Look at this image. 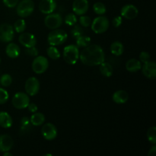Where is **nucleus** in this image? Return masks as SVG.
<instances>
[{"label":"nucleus","instance_id":"obj_40","mask_svg":"<svg viewBox=\"0 0 156 156\" xmlns=\"http://www.w3.org/2000/svg\"><path fill=\"white\" fill-rule=\"evenodd\" d=\"M27 108H28L29 111L31 113H35L37 111V106L34 103H29Z\"/></svg>","mask_w":156,"mask_h":156},{"label":"nucleus","instance_id":"obj_7","mask_svg":"<svg viewBox=\"0 0 156 156\" xmlns=\"http://www.w3.org/2000/svg\"><path fill=\"white\" fill-rule=\"evenodd\" d=\"M48 59L43 56H37L32 62V69L37 74H42L45 73L48 69Z\"/></svg>","mask_w":156,"mask_h":156},{"label":"nucleus","instance_id":"obj_24","mask_svg":"<svg viewBox=\"0 0 156 156\" xmlns=\"http://www.w3.org/2000/svg\"><path fill=\"white\" fill-rule=\"evenodd\" d=\"M111 51L112 54L115 55V56H120V55L123 54V51H124V47L121 43L119 42V41H115V42L111 44Z\"/></svg>","mask_w":156,"mask_h":156},{"label":"nucleus","instance_id":"obj_19","mask_svg":"<svg viewBox=\"0 0 156 156\" xmlns=\"http://www.w3.org/2000/svg\"><path fill=\"white\" fill-rule=\"evenodd\" d=\"M5 53L9 57L12 58V59H15V58H17L19 56L20 53H21V50H20V47L16 44L10 43L6 47Z\"/></svg>","mask_w":156,"mask_h":156},{"label":"nucleus","instance_id":"obj_20","mask_svg":"<svg viewBox=\"0 0 156 156\" xmlns=\"http://www.w3.org/2000/svg\"><path fill=\"white\" fill-rule=\"evenodd\" d=\"M142 64L140 60L136 59H130L126 62V69L129 73H136L141 69Z\"/></svg>","mask_w":156,"mask_h":156},{"label":"nucleus","instance_id":"obj_33","mask_svg":"<svg viewBox=\"0 0 156 156\" xmlns=\"http://www.w3.org/2000/svg\"><path fill=\"white\" fill-rule=\"evenodd\" d=\"M65 23L69 26L75 25L77 23V18L76 16V14H68L65 18Z\"/></svg>","mask_w":156,"mask_h":156},{"label":"nucleus","instance_id":"obj_1","mask_svg":"<svg viewBox=\"0 0 156 156\" xmlns=\"http://www.w3.org/2000/svg\"><path fill=\"white\" fill-rule=\"evenodd\" d=\"M79 59L85 65L94 66H99L105 62V54L101 47L97 44H93L85 47L79 55Z\"/></svg>","mask_w":156,"mask_h":156},{"label":"nucleus","instance_id":"obj_17","mask_svg":"<svg viewBox=\"0 0 156 156\" xmlns=\"http://www.w3.org/2000/svg\"><path fill=\"white\" fill-rule=\"evenodd\" d=\"M13 144V140L9 135L4 134L0 136V152H5L11 150Z\"/></svg>","mask_w":156,"mask_h":156},{"label":"nucleus","instance_id":"obj_13","mask_svg":"<svg viewBox=\"0 0 156 156\" xmlns=\"http://www.w3.org/2000/svg\"><path fill=\"white\" fill-rule=\"evenodd\" d=\"M88 0H75L73 3V10L76 15H83L88 10Z\"/></svg>","mask_w":156,"mask_h":156},{"label":"nucleus","instance_id":"obj_12","mask_svg":"<svg viewBox=\"0 0 156 156\" xmlns=\"http://www.w3.org/2000/svg\"><path fill=\"white\" fill-rule=\"evenodd\" d=\"M144 65L142 66L143 74L147 79H155L156 78V64L153 61H150L143 63Z\"/></svg>","mask_w":156,"mask_h":156},{"label":"nucleus","instance_id":"obj_41","mask_svg":"<svg viewBox=\"0 0 156 156\" xmlns=\"http://www.w3.org/2000/svg\"><path fill=\"white\" fill-rule=\"evenodd\" d=\"M156 154V146L155 144H154V146H152L150 149V150L149 151V153H148V156H155Z\"/></svg>","mask_w":156,"mask_h":156},{"label":"nucleus","instance_id":"obj_32","mask_svg":"<svg viewBox=\"0 0 156 156\" xmlns=\"http://www.w3.org/2000/svg\"><path fill=\"white\" fill-rule=\"evenodd\" d=\"M12 78L10 75L9 74H4L1 76L0 78V83L2 86L4 87H9V85L12 84Z\"/></svg>","mask_w":156,"mask_h":156},{"label":"nucleus","instance_id":"obj_36","mask_svg":"<svg viewBox=\"0 0 156 156\" xmlns=\"http://www.w3.org/2000/svg\"><path fill=\"white\" fill-rule=\"evenodd\" d=\"M150 54H149L148 52L146 51H143L141 52V53L140 54V62L145 63V62H147L150 60Z\"/></svg>","mask_w":156,"mask_h":156},{"label":"nucleus","instance_id":"obj_43","mask_svg":"<svg viewBox=\"0 0 156 156\" xmlns=\"http://www.w3.org/2000/svg\"><path fill=\"white\" fill-rule=\"evenodd\" d=\"M0 62H1V59H0Z\"/></svg>","mask_w":156,"mask_h":156},{"label":"nucleus","instance_id":"obj_38","mask_svg":"<svg viewBox=\"0 0 156 156\" xmlns=\"http://www.w3.org/2000/svg\"><path fill=\"white\" fill-rule=\"evenodd\" d=\"M3 3L8 8H15L18 5V0H2Z\"/></svg>","mask_w":156,"mask_h":156},{"label":"nucleus","instance_id":"obj_23","mask_svg":"<svg viewBox=\"0 0 156 156\" xmlns=\"http://www.w3.org/2000/svg\"><path fill=\"white\" fill-rule=\"evenodd\" d=\"M100 72L105 77H111L113 75L114 73V69L113 66L108 62H103L102 63H101L100 65Z\"/></svg>","mask_w":156,"mask_h":156},{"label":"nucleus","instance_id":"obj_26","mask_svg":"<svg viewBox=\"0 0 156 156\" xmlns=\"http://www.w3.org/2000/svg\"><path fill=\"white\" fill-rule=\"evenodd\" d=\"M47 55L52 59H58L60 57V53L55 46H50L47 50Z\"/></svg>","mask_w":156,"mask_h":156},{"label":"nucleus","instance_id":"obj_25","mask_svg":"<svg viewBox=\"0 0 156 156\" xmlns=\"http://www.w3.org/2000/svg\"><path fill=\"white\" fill-rule=\"evenodd\" d=\"M90 42H91V38L85 35H82V36L76 38V46L78 47H86L88 45H90Z\"/></svg>","mask_w":156,"mask_h":156},{"label":"nucleus","instance_id":"obj_39","mask_svg":"<svg viewBox=\"0 0 156 156\" xmlns=\"http://www.w3.org/2000/svg\"><path fill=\"white\" fill-rule=\"evenodd\" d=\"M122 24V18L120 16L115 17L113 19V25L115 27H119Z\"/></svg>","mask_w":156,"mask_h":156},{"label":"nucleus","instance_id":"obj_6","mask_svg":"<svg viewBox=\"0 0 156 156\" xmlns=\"http://www.w3.org/2000/svg\"><path fill=\"white\" fill-rule=\"evenodd\" d=\"M12 105L16 109H24L27 108L30 103V98L27 93L18 92L12 98Z\"/></svg>","mask_w":156,"mask_h":156},{"label":"nucleus","instance_id":"obj_28","mask_svg":"<svg viewBox=\"0 0 156 156\" xmlns=\"http://www.w3.org/2000/svg\"><path fill=\"white\" fill-rule=\"evenodd\" d=\"M30 129V119L27 117H24L21 120V132L25 133L28 132Z\"/></svg>","mask_w":156,"mask_h":156},{"label":"nucleus","instance_id":"obj_8","mask_svg":"<svg viewBox=\"0 0 156 156\" xmlns=\"http://www.w3.org/2000/svg\"><path fill=\"white\" fill-rule=\"evenodd\" d=\"M62 24V18L59 14H49L44 19V24L46 27L52 30L59 28Z\"/></svg>","mask_w":156,"mask_h":156},{"label":"nucleus","instance_id":"obj_37","mask_svg":"<svg viewBox=\"0 0 156 156\" xmlns=\"http://www.w3.org/2000/svg\"><path fill=\"white\" fill-rule=\"evenodd\" d=\"M25 53L27 55L30 56H37L38 55V50L35 47H28V48H26L24 50Z\"/></svg>","mask_w":156,"mask_h":156},{"label":"nucleus","instance_id":"obj_30","mask_svg":"<svg viewBox=\"0 0 156 156\" xmlns=\"http://www.w3.org/2000/svg\"><path fill=\"white\" fill-rule=\"evenodd\" d=\"M93 9H94V12L99 15H104V14L106 13L107 11L105 4H103L102 2L94 3V5H93Z\"/></svg>","mask_w":156,"mask_h":156},{"label":"nucleus","instance_id":"obj_9","mask_svg":"<svg viewBox=\"0 0 156 156\" xmlns=\"http://www.w3.org/2000/svg\"><path fill=\"white\" fill-rule=\"evenodd\" d=\"M15 32L11 24H2L0 25V41L3 43H9L14 39Z\"/></svg>","mask_w":156,"mask_h":156},{"label":"nucleus","instance_id":"obj_22","mask_svg":"<svg viewBox=\"0 0 156 156\" xmlns=\"http://www.w3.org/2000/svg\"><path fill=\"white\" fill-rule=\"evenodd\" d=\"M45 121V116L42 113H34L30 117V122L33 126H38L42 125Z\"/></svg>","mask_w":156,"mask_h":156},{"label":"nucleus","instance_id":"obj_31","mask_svg":"<svg viewBox=\"0 0 156 156\" xmlns=\"http://www.w3.org/2000/svg\"><path fill=\"white\" fill-rule=\"evenodd\" d=\"M147 138L148 140L152 144H155L156 143V127L155 126H152L148 129L147 132Z\"/></svg>","mask_w":156,"mask_h":156},{"label":"nucleus","instance_id":"obj_42","mask_svg":"<svg viewBox=\"0 0 156 156\" xmlns=\"http://www.w3.org/2000/svg\"><path fill=\"white\" fill-rule=\"evenodd\" d=\"M3 156H12V154L9 152V151H8V152H3Z\"/></svg>","mask_w":156,"mask_h":156},{"label":"nucleus","instance_id":"obj_15","mask_svg":"<svg viewBox=\"0 0 156 156\" xmlns=\"http://www.w3.org/2000/svg\"><path fill=\"white\" fill-rule=\"evenodd\" d=\"M56 9V2L55 0H41L39 3V10L45 15L53 13Z\"/></svg>","mask_w":156,"mask_h":156},{"label":"nucleus","instance_id":"obj_29","mask_svg":"<svg viewBox=\"0 0 156 156\" xmlns=\"http://www.w3.org/2000/svg\"><path fill=\"white\" fill-rule=\"evenodd\" d=\"M84 30H83V27H82L81 25L79 24H75L74 27L71 30V34H72V36H73V38L76 39L78 38L79 37L82 36V35H84Z\"/></svg>","mask_w":156,"mask_h":156},{"label":"nucleus","instance_id":"obj_16","mask_svg":"<svg viewBox=\"0 0 156 156\" xmlns=\"http://www.w3.org/2000/svg\"><path fill=\"white\" fill-rule=\"evenodd\" d=\"M139 14V10L135 5L131 4L126 5L121 9V16L126 19H133L136 18Z\"/></svg>","mask_w":156,"mask_h":156},{"label":"nucleus","instance_id":"obj_27","mask_svg":"<svg viewBox=\"0 0 156 156\" xmlns=\"http://www.w3.org/2000/svg\"><path fill=\"white\" fill-rule=\"evenodd\" d=\"M14 30L17 33H23L26 28V23L24 19H18L14 24Z\"/></svg>","mask_w":156,"mask_h":156},{"label":"nucleus","instance_id":"obj_34","mask_svg":"<svg viewBox=\"0 0 156 156\" xmlns=\"http://www.w3.org/2000/svg\"><path fill=\"white\" fill-rule=\"evenodd\" d=\"M9 100V93L6 90L0 88V105H3Z\"/></svg>","mask_w":156,"mask_h":156},{"label":"nucleus","instance_id":"obj_18","mask_svg":"<svg viewBox=\"0 0 156 156\" xmlns=\"http://www.w3.org/2000/svg\"><path fill=\"white\" fill-rule=\"evenodd\" d=\"M129 98L128 93L124 90H118L113 94L112 99L117 104L126 103Z\"/></svg>","mask_w":156,"mask_h":156},{"label":"nucleus","instance_id":"obj_14","mask_svg":"<svg viewBox=\"0 0 156 156\" xmlns=\"http://www.w3.org/2000/svg\"><path fill=\"white\" fill-rule=\"evenodd\" d=\"M18 41L25 48L35 47L37 44L36 37L30 33H21L18 37Z\"/></svg>","mask_w":156,"mask_h":156},{"label":"nucleus","instance_id":"obj_5","mask_svg":"<svg viewBox=\"0 0 156 156\" xmlns=\"http://www.w3.org/2000/svg\"><path fill=\"white\" fill-rule=\"evenodd\" d=\"M91 29L95 34H102L109 27V20L105 16H98L91 22Z\"/></svg>","mask_w":156,"mask_h":156},{"label":"nucleus","instance_id":"obj_10","mask_svg":"<svg viewBox=\"0 0 156 156\" xmlns=\"http://www.w3.org/2000/svg\"><path fill=\"white\" fill-rule=\"evenodd\" d=\"M40 82L35 77H30L25 82V91L28 95L34 96L39 92Z\"/></svg>","mask_w":156,"mask_h":156},{"label":"nucleus","instance_id":"obj_4","mask_svg":"<svg viewBox=\"0 0 156 156\" xmlns=\"http://www.w3.org/2000/svg\"><path fill=\"white\" fill-rule=\"evenodd\" d=\"M34 3L32 0H22L17 5V15L21 18H27L33 13Z\"/></svg>","mask_w":156,"mask_h":156},{"label":"nucleus","instance_id":"obj_11","mask_svg":"<svg viewBox=\"0 0 156 156\" xmlns=\"http://www.w3.org/2000/svg\"><path fill=\"white\" fill-rule=\"evenodd\" d=\"M41 133L45 140L50 141V140H54L57 136V129L54 124L51 123H47L43 126L41 129Z\"/></svg>","mask_w":156,"mask_h":156},{"label":"nucleus","instance_id":"obj_35","mask_svg":"<svg viewBox=\"0 0 156 156\" xmlns=\"http://www.w3.org/2000/svg\"><path fill=\"white\" fill-rule=\"evenodd\" d=\"M79 22L80 24L84 27H88L91 25V20L88 16H81L79 18Z\"/></svg>","mask_w":156,"mask_h":156},{"label":"nucleus","instance_id":"obj_3","mask_svg":"<svg viewBox=\"0 0 156 156\" xmlns=\"http://www.w3.org/2000/svg\"><path fill=\"white\" fill-rule=\"evenodd\" d=\"M64 60L70 65H74L79 59V47L76 45H68L63 50Z\"/></svg>","mask_w":156,"mask_h":156},{"label":"nucleus","instance_id":"obj_21","mask_svg":"<svg viewBox=\"0 0 156 156\" xmlns=\"http://www.w3.org/2000/svg\"><path fill=\"white\" fill-rule=\"evenodd\" d=\"M12 118L9 113L5 111H1L0 112V126L3 128H10L12 126Z\"/></svg>","mask_w":156,"mask_h":156},{"label":"nucleus","instance_id":"obj_2","mask_svg":"<svg viewBox=\"0 0 156 156\" xmlns=\"http://www.w3.org/2000/svg\"><path fill=\"white\" fill-rule=\"evenodd\" d=\"M68 38L66 32L61 29H54L47 37V41L50 46H58L64 44Z\"/></svg>","mask_w":156,"mask_h":156}]
</instances>
